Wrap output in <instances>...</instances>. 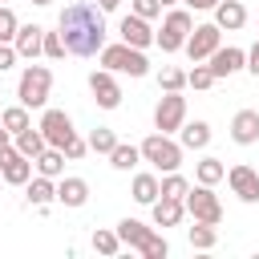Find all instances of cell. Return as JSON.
<instances>
[{
  "mask_svg": "<svg viewBox=\"0 0 259 259\" xmlns=\"http://www.w3.org/2000/svg\"><path fill=\"white\" fill-rule=\"evenodd\" d=\"M4 146H12V134H8L4 125H0V150H4Z\"/></svg>",
  "mask_w": 259,
  "mask_h": 259,
  "instance_id": "ee69618b",
  "label": "cell"
},
{
  "mask_svg": "<svg viewBox=\"0 0 259 259\" xmlns=\"http://www.w3.org/2000/svg\"><path fill=\"white\" fill-rule=\"evenodd\" d=\"M186 190H190V182H186V178H182L178 170H170V174H166V178L158 182V194H166V198H182Z\"/></svg>",
  "mask_w": 259,
  "mask_h": 259,
  "instance_id": "f546056e",
  "label": "cell"
},
{
  "mask_svg": "<svg viewBox=\"0 0 259 259\" xmlns=\"http://www.w3.org/2000/svg\"><path fill=\"white\" fill-rule=\"evenodd\" d=\"M190 28H194L190 12H186V8H174V12H166V20H162V32H154V45H158L162 53H178V49L186 45Z\"/></svg>",
  "mask_w": 259,
  "mask_h": 259,
  "instance_id": "5b68a950",
  "label": "cell"
},
{
  "mask_svg": "<svg viewBox=\"0 0 259 259\" xmlns=\"http://www.w3.org/2000/svg\"><path fill=\"white\" fill-rule=\"evenodd\" d=\"M32 4H36V8H45V4H53V0H32Z\"/></svg>",
  "mask_w": 259,
  "mask_h": 259,
  "instance_id": "f6af8a7d",
  "label": "cell"
},
{
  "mask_svg": "<svg viewBox=\"0 0 259 259\" xmlns=\"http://www.w3.org/2000/svg\"><path fill=\"white\" fill-rule=\"evenodd\" d=\"M158 89H166V93L186 89V73H182V69H174V65H166V69L158 73Z\"/></svg>",
  "mask_w": 259,
  "mask_h": 259,
  "instance_id": "4dcf8cb0",
  "label": "cell"
},
{
  "mask_svg": "<svg viewBox=\"0 0 259 259\" xmlns=\"http://www.w3.org/2000/svg\"><path fill=\"white\" fill-rule=\"evenodd\" d=\"M0 4H4V0H0Z\"/></svg>",
  "mask_w": 259,
  "mask_h": 259,
  "instance_id": "7dc6e473",
  "label": "cell"
},
{
  "mask_svg": "<svg viewBox=\"0 0 259 259\" xmlns=\"http://www.w3.org/2000/svg\"><path fill=\"white\" fill-rule=\"evenodd\" d=\"M93 251H97V255H117V251H121L117 231H93Z\"/></svg>",
  "mask_w": 259,
  "mask_h": 259,
  "instance_id": "1f68e13d",
  "label": "cell"
},
{
  "mask_svg": "<svg viewBox=\"0 0 259 259\" xmlns=\"http://www.w3.org/2000/svg\"><path fill=\"white\" fill-rule=\"evenodd\" d=\"M178 142H182V150H206L210 146V125L206 121H182Z\"/></svg>",
  "mask_w": 259,
  "mask_h": 259,
  "instance_id": "44dd1931",
  "label": "cell"
},
{
  "mask_svg": "<svg viewBox=\"0 0 259 259\" xmlns=\"http://www.w3.org/2000/svg\"><path fill=\"white\" fill-rule=\"evenodd\" d=\"M130 12L142 16V20H154V16L162 12V4H158V0H130Z\"/></svg>",
  "mask_w": 259,
  "mask_h": 259,
  "instance_id": "74e56055",
  "label": "cell"
},
{
  "mask_svg": "<svg viewBox=\"0 0 259 259\" xmlns=\"http://www.w3.org/2000/svg\"><path fill=\"white\" fill-rule=\"evenodd\" d=\"M32 166H36V174H45V178H61V174H65V150L45 146V150L32 158Z\"/></svg>",
  "mask_w": 259,
  "mask_h": 259,
  "instance_id": "7402d4cb",
  "label": "cell"
},
{
  "mask_svg": "<svg viewBox=\"0 0 259 259\" xmlns=\"http://www.w3.org/2000/svg\"><path fill=\"white\" fill-rule=\"evenodd\" d=\"M89 89H93V101L101 109H117L121 105V89H117V81H113L109 69H93L89 73Z\"/></svg>",
  "mask_w": 259,
  "mask_h": 259,
  "instance_id": "8fae6325",
  "label": "cell"
},
{
  "mask_svg": "<svg viewBox=\"0 0 259 259\" xmlns=\"http://www.w3.org/2000/svg\"><path fill=\"white\" fill-rule=\"evenodd\" d=\"M182 206H186V214H194L198 223H214L219 227V219H223V202H219V194L210 190V186H190L186 194H182Z\"/></svg>",
  "mask_w": 259,
  "mask_h": 259,
  "instance_id": "8992f818",
  "label": "cell"
},
{
  "mask_svg": "<svg viewBox=\"0 0 259 259\" xmlns=\"http://www.w3.org/2000/svg\"><path fill=\"white\" fill-rule=\"evenodd\" d=\"M231 138H235L239 146L259 142V109H239V113L231 117Z\"/></svg>",
  "mask_w": 259,
  "mask_h": 259,
  "instance_id": "2e32d148",
  "label": "cell"
},
{
  "mask_svg": "<svg viewBox=\"0 0 259 259\" xmlns=\"http://www.w3.org/2000/svg\"><path fill=\"white\" fill-rule=\"evenodd\" d=\"M40 45H45V28L40 24H20L16 28V36H12V49H16V57H40Z\"/></svg>",
  "mask_w": 259,
  "mask_h": 259,
  "instance_id": "9a60e30c",
  "label": "cell"
},
{
  "mask_svg": "<svg viewBox=\"0 0 259 259\" xmlns=\"http://www.w3.org/2000/svg\"><path fill=\"white\" fill-rule=\"evenodd\" d=\"M142 255H146V259H166V255H170V243H166V239L154 231V239L142 247Z\"/></svg>",
  "mask_w": 259,
  "mask_h": 259,
  "instance_id": "8d00e7d4",
  "label": "cell"
},
{
  "mask_svg": "<svg viewBox=\"0 0 259 259\" xmlns=\"http://www.w3.org/2000/svg\"><path fill=\"white\" fill-rule=\"evenodd\" d=\"M85 150H89V142H81V138H77V134H73V142H69V146H65V158H69V162H73V158H81V154H85Z\"/></svg>",
  "mask_w": 259,
  "mask_h": 259,
  "instance_id": "f35d334b",
  "label": "cell"
},
{
  "mask_svg": "<svg viewBox=\"0 0 259 259\" xmlns=\"http://www.w3.org/2000/svg\"><path fill=\"white\" fill-rule=\"evenodd\" d=\"M182 121H186V97H182V89H178V93H166V97L154 105V125H158V134H174Z\"/></svg>",
  "mask_w": 259,
  "mask_h": 259,
  "instance_id": "ba28073f",
  "label": "cell"
},
{
  "mask_svg": "<svg viewBox=\"0 0 259 259\" xmlns=\"http://www.w3.org/2000/svg\"><path fill=\"white\" fill-rule=\"evenodd\" d=\"M117 146V134L113 130H105V125H97L93 134H89V150H97V154H109Z\"/></svg>",
  "mask_w": 259,
  "mask_h": 259,
  "instance_id": "d6a6232c",
  "label": "cell"
},
{
  "mask_svg": "<svg viewBox=\"0 0 259 259\" xmlns=\"http://www.w3.org/2000/svg\"><path fill=\"white\" fill-rule=\"evenodd\" d=\"M12 65H16V49H12V45H0V73L12 69Z\"/></svg>",
  "mask_w": 259,
  "mask_h": 259,
  "instance_id": "ab89813d",
  "label": "cell"
},
{
  "mask_svg": "<svg viewBox=\"0 0 259 259\" xmlns=\"http://www.w3.org/2000/svg\"><path fill=\"white\" fill-rule=\"evenodd\" d=\"M57 28H61V40L73 57H97L101 45H105V12L97 4L77 0V4L61 8Z\"/></svg>",
  "mask_w": 259,
  "mask_h": 259,
  "instance_id": "6da1fadb",
  "label": "cell"
},
{
  "mask_svg": "<svg viewBox=\"0 0 259 259\" xmlns=\"http://www.w3.org/2000/svg\"><path fill=\"white\" fill-rule=\"evenodd\" d=\"M101 69H109V73H130V77H146L150 73V61H146V53L142 49H134V45H101Z\"/></svg>",
  "mask_w": 259,
  "mask_h": 259,
  "instance_id": "3957f363",
  "label": "cell"
},
{
  "mask_svg": "<svg viewBox=\"0 0 259 259\" xmlns=\"http://www.w3.org/2000/svg\"><path fill=\"white\" fill-rule=\"evenodd\" d=\"M182 4H190V8H194V12H206V8H214V4H219V0H182Z\"/></svg>",
  "mask_w": 259,
  "mask_h": 259,
  "instance_id": "b9f144b4",
  "label": "cell"
},
{
  "mask_svg": "<svg viewBox=\"0 0 259 259\" xmlns=\"http://www.w3.org/2000/svg\"><path fill=\"white\" fill-rule=\"evenodd\" d=\"M138 150H142V158H146L154 170H162V174H170V170L182 166V142H174L170 134H150Z\"/></svg>",
  "mask_w": 259,
  "mask_h": 259,
  "instance_id": "277c9868",
  "label": "cell"
},
{
  "mask_svg": "<svg viewBox=\"0 0 259 259\" xmlns=\"http://www.w3.org/2000/svg\"><path fill=\"white\" fill-rule=\"evenodd\" d=\"M117 32H121V40L134 45V49H150V45H154V28H150V20H142V16H134V12L121 16Z\"/></svg>",
  "mask_w": 259,
  "mask_h": 259,
  "instance_id": "4fadbf2b",
  "label": "cell"
},
{
  "mask_svg": "<svg viewBox=\"0 0 259 259\" xmlns=\"http://www.w3.org/2000/svg\"><path fill=\"white\" fill-rule=\"evenodd\" d=\"M40 53L49 57V61H61L69 49H65V40H61V32H45V45H40Z\"/></svg>",
  "mask_w": 259,
  "mask_h": 259,
  "instance_id": "d590c367",
  "label": "cell"
},
{
  "mask_svg": "<svg viewBox=\"0 0 259 259\" xmlns=\"http://www.w3.org/2000/svg\"><path fill=\"white\" fill-rule=\"evenodd\" d=\"M138 162H142V150H138V146H125V142H117V146L109 150V166H113V170H134Z\"/></svg>",
  "mask_w": 259,
  "mask_h": 259,
  "instance_id": "d4e9b609",
  "label": "cell"
},
{
  "mask_svg": "<svg viewBox=\"0 0 259 259\" xmlns=\"http://www.w3.org/2000/svg\"><path fill=\"white\" fill-rule=\"evenodd\" d=\"M206 65H210V73H214V81H219V77H231V73H239V69L247 65V53H243V49H235V45H227V49L219 45V49L206 57Z\"/></svg>",
  "mask_w": 259,
  "mask_h": 259,
  "instance_id": "7c38bea8",
  "label": "cell"
},
{
  "mask_svg": "<svg viewBox=\"0 0 259 259\" xmlns=\"http://www.w3.org/2000/svg\"><path fill=\"white\" fill-rule=\"evenodd\" d=\"M219 32H223L219 24H194L190 36H186V45H182L186 57H190V61H206V57L219 49Z\"/></svg>",
  "mask_w": 259,
  "mask_h": 259,
  "instance_id": "30bf717a",
  "label": "cell"
},
{
  "mask_svg": "<svg viewBox=\"0 0 259 259\" xmlns=\"http://www.w3.org/2000/svg\"><path fill=\"white\" fill-rule=\"evenodd\" d=\"M186 85H194V89H210V85H214V73H210V65L194 61V69L186 73Z\"/></svg>",
  "mask_w": 259,
  "mask_h": 259,
  "instance_id": "836d02e7",
  "label": "cell"
},
{
  "mask_svg": "<svg viewBox=\"0 0 259 259\" xmlns=\"http://www.w3.org/2000/svg\"><path fill=\"white\" fill-rule=\"evenodd\" d=\"M214 24L227 28V32H235V28L247 24V8H243L239 0H219V4H214Z\"/></svg>",
  "mask_w": 259,
  "mask_h": 259,
  "instance_id": "ffe728a7",
  "label": "cell"
},
{
  "mask_svg": "<svg viewBox=\"0 0 259 259\" xmlns=\"http://www.w3.org/2000/svg\"><path fill=\"white\" fill-rule=\"evenodd\" d=\"M36 130H40V134H45V142H49V146H57V150H65V146L73 142V134H77V130H73V117H69L65 109H45Z\"/></svg>",
  "mask_w": 259,
  "mask_h": 259,
  "instance_id": "52a82bcc",
  "label": "cell"
},
{
  "mask_svg": "<svg viewBox=\"0 0 259 259\" xmlns=\"http://www.w3.org/2000/svg\"><path fill=\"white\" fill-rule=\"evenodd\" d=\"M158 4H174V0H158Z\"/></svg>",
  "mask_w": 259,
  "mask_h": 259,
  "instance_id": "bcb514c9",
  "label": "cell"
},
{
  "mask_svg": "<svg viewBox=\"0 0 259 259\" xmlns=\"http://www.w3.org/2000/svg\"><path fill=\"white\" fill-rule=\"evenodd\" d=\"M0 178H4L8 186H24V182L32 178V158H24L16 146H4V150H0Z\"/></svg>",
  "mask_w": 259,
  "mask_h": 259,
  "instance_id": "9c48e42d",
  "label": "cell"
},
{
  "mask_svg": "<svg viewBox=\"0 0 259 259\" xmlns=\"http://www.w3.org/2000/svg\"><path fill=\"white\" fill-rule=\"evenodd\" d=\"M154 198H158V178H154V174H138V178H134V202L150 206Z\"/></svg>",
  "mask_w": 259,
  "mask_h": 259,
  "instance_id": "f1b7e54d",
  "label": "cell"
},
{
  "mask_svg": "<svg viewBox=\"0 0 259 259\" xmlns=\"http://www.w3.org/2000/svg\"><path fill=\"white\" fill-rule=\"evenodd\" d=\"M194 178H198L202 186H214V182H223V178H227V166H223V158H202V162L194 166Z\"/></svg>",
  "mask_w": 259,
  "mask_h": 259,
  "instance_id": "484cf974",
  "label": "cell"
},
{
  "mask_svg": "<svg viewBox=\"0 0 259 259\" xmlns=\"http://www.w3.org/2000/svg\"><path fill=\"white\" fill-rule=\"evenodd\" d=\"M24 186H28V202H32V206H49V202L57 198V182H53V178H45V174L28 178Z\"/></svg>",
  "mask_w": 259,
  "mask_h": 259,
  "instance_id": "603a6c76",
  "label": "cell"
},
{
  "mask_svg": "<svg viewBox=\"0 0 259 259\" xmlns=\"http://www.w3.org/2000/svg\"><path fill=\"white\" fill-rule=\"evenodd\" d=\"M0 182H4V178H0Z\"/></svg>",
  "mask_w": 259,
  "mask_h": 259,
  "instance_id": "c3c4849f",
  "label": "cell"
},
{
  "mask_svg": "<svg viewBox=\"0 0 259 259\" xmlns=\"http://www.w3.org/2000/svg\"><path fill=\"white\" fill-rule=\"evenodd\" d=\"M150 206H154V223H158V227H178V223H182V214H186L182 198H166V194H158Z\"/></svg>",
  "mask_w": 259,
  "mask_h": 259,
  "instance_id": "d6986e66",
  "label": "cell"
},
{
  "mask_svg": "<svg viewBox=\"0 0 259 259\" xmlns=\"http://www.w3.org/2000/svg\"><path fill=\"white\" fill-rule=\"evenodd\" d=\"M186 235H190V247H198V251H210V247L219 243V231H214V223H198V219H194V227H190Z\"/></svg>",
  "mask_w": 259,
  "mask_h": 259,
  "instance_id": "4316f807",
  "label": "cell"
},
{
  "mask_svg": "<svg viewBox=\"0 0 259 259\" xmlns=\"http://www.w3.org/2000/svg\"><path fill=\"white\" fill-rule=\"evenodd\" d=\"M0 125L16 138V134H20V130H28L32 121H28V109H24V105H12V109H4V113H0Z\"/></svg>",
  "mask_w": 259,
  "mask_h": 259,
  "instance_id": "83f0119b",
  "label": "cell"
},
{
  "mask_svg": "<svg viewBox=\"0 0 259 259\" xmlns=\"http://www.w3.org/2000/svg\"><path fill=\"white\" fill-rule=\"evenodd\" d=\"M12 146H16L24 158H36V154H40L49 142H45V134H40V130H32V125H28V130H20V134L12 138Z\"/></svg>",
  "mask_w": 259,
  "mask_h": 259,
  "instance_id": "cb8c5ba5",
  "label": "cell"
},
{
  "mask_svg": "<svg viewBox=\"0 0 259 259\" xmlns=\"http://www.w3.org/2000/svg\"><path fill=\"white\" fill-rule=\"evenodd\" d=\"M16 28H20V20H16V12L0 4V45H12V36H16Z\"/></svg>",
  "mask_w": 259,
  "mask_h": 259,
  "instance_id": "e575fe53",
  "label": "cell"
},
{
  "mask_svg": "<svg viewBox=\"0 0 259 259\" xmlns=\"http://www.w3.org/2000/svg\"><path fill=\"white\" fill-rule=\"evenodd\" d=\"M93 4H97V8H101V12H113V8H117V4H121V0H93Z\"/></svg>",
  "mask_w": 259,
  "mask_h": 259,
  "instance_id": "7bdbcfd3",
  "label": "cell"
},
{
  "mask_svg": "<svg viewBox=\"0 0 259 259\" xmlns=\"http://www.w3.org/2000/svg\"><path fill=\"white\" fill-rule=\"evenodd\" d=\"M243 69H251V73L259 77V40H255V49L247 53V65H243Z\"/></svg>",
  "mask_w": 259,
  "mask_h": 259,
  "instance_id": "60d3db41",
  "label": "cell"
},
{
  "mask_svg": "<svg viewBox=\"0 0 259 259\" xmlns=\"http://www.w3.org/2000/svg\"><path fill=\"white\" fill-rule=\"evenodd\" d=\"M117 239H121V247L142 251V247L154 239V227H146V223H138V219H121V223H117Z\"/></svg>",
  "mask_w": 259,
  "mask_h": 259,
  "instance_id": "e0dca14e",
  "label": "cell"
},
{
  "mask_svg": "<svg viewBox=\"0 0 259 259\" xmlns=\"http://www.w3.org/2000/svg\"><path fill=\"white\" fill-rule=\"evenodd\" d=\"M227 182H231V190H235L243 202H259V174H255L251 166H231V170H227Z\"/></svg>",
  "mask_w": 259,
  "mask_h": 259,
  "instance_id": "5bb4252c",
  "label": "cell"
},
{
  "mask_svg": "<svg viewBox=\"0 0 259 259\" xmlns=\"http://www.w3.org/2000/svg\"><path fill=\"white\" fill-rule=\"evenodd\" d=\"M57 202L61 206H85L89 202V182L85 178H61L57 182Z\"/></svg>",
  "mask_w": 259,
  "mask_h": 259,
  "instance_id": "ac0fdd59",
  "label": "cell"
},
{
  "mask_svg": "<svg viewBox=\"0 0 259 259\" xmlns=\"http://www.w3.org/2000/svg\"><path fill=\"white\" fill-rule=\"evenodd\" d=\"M49 89H53V69L49 65H24L20 85H16L20 105L24 109H45L49 105Z\"/></svg>",
  "mask_w": 259,
  "mask_h": 259,
  "instance_id": "7a4b0ae2",
  "label": "cell"
}]
</instances>
